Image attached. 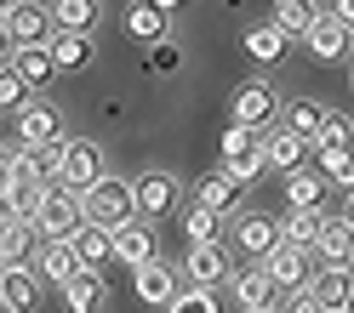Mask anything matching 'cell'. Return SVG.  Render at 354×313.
Wrapping results in <instances>:
<instances>
[{
    "label": "cell",
    "mask_w": 354,
    "mask_h": 313,
    "mask_svg": "<svg viewBox=\"0 0 354 313\" xmlns=\"http://www.w3.org/2000/svg\"><path fill=\"white\" fill-rule=\"evenodd\" d=\"M80 205H86V222H92V228H109V234L143 222L138 216V183H126V176H115V171H109L97 188H86Z\"/></svg>",
    "instance_id": "1"
},
{
    "label": "cell",
    "mask_w": 354,
    "mask_h": 313,
    "mask_svg": "<svg viewBox=\"0 0 354 313\" xmlns=\"http://www.w3.org/2000/svg\"><path fill=\"white\" fill-rule=\"evenodd\" d=\"M0 34H6V52H40L52 46V6H6L0 12Z\"/></svg>",
    "instance_id": "2"
},
{
    "label": "cell",
    "mask_w": 354,
    "mask_h": 313,
    "mask_svg": "<svg viewBox=\"0 0 354 313\" xmlns=\"http://www.w3.org/2000/svg\"><path fill=\"white\" fill-rule=\"evenodd\" d=\"M217 165H223L234 183L252 188L257 171H269V154H263V131H246V125H229L223 131V148H217Z\"/></svg>",
    "instance_id": "3"
},
{
    "label": "cell",
    "mask_w": 354,
    "mask_h": 313,
    "mask_svg": "<svg viewBox=\"0 0 354 313\" xmlns=\"http://www.w3.org/2000/svg\"><path fill=\"white\" fill-rule=\"evenodd\" d=\"M86 228V205L75 188H46L40 194V211H35V234L46 239H75Z\"/></svg>",
    "instance_id": "4"
},
{
    "label": "cell",
    "mask_w": 354,
    "mask_h": 313,
    "mask_svg": "<svg viewBox=\"0 0 354 313\" xmlns=\"http://www.w3.org/2000/svg\"><path fill=\"white\" fill-rule=\"evenodd\" d=\"M229 290H234L240 313H263V307H280V302H286V290L269 279V267H263V262H246V267H234Z\"/></svg>",
    "instance_id": "5"
},
{
    "label": "cell",
    "mask_w": 354,
    "mask_h": 313,
    "mask_svg": "<svg viewBox=\"0 0 354 313\" xmlns=\"http://www.w3.org/2000/svg\"><path fill=\"white\" fill-rule=\"evenodd\" d=\"M12 137L24 143V148H63V143H69V137H63V114H57L52 103H29L24 114H17Z\"/></svg>",
    "instance_id": "6"
},
{
    "label": "cell",
    "mask_w": 354,
    "mask_h": 313,
    "mask_svg": "<svg viewBox=\"0 0 354 313\" xmlns=\"http://www.w3.org/2000/svg\"><path fill=\"white\" fill-rule=\"evenodd\" d=\"M274 114H280V97H274L269 80H240V85H234V125L263 131Z\"/></svg>",
    "instance_id": "7"
},
{
    "label": "cell",
    "mask_w": 354,
    "mask_h": 313,
    "mask_svg": "<svg viewBox=\"0 0 354 313\" xmlns=\"http://www.w3.org/2000/svg\"><path fill=\"white\" fill-rule=\"evenodd\" d=\"M103 176H109V171H103L97 143H86V137H69V143H63V188L86 194V188H97Z\"/></svg>",
    "instance_id": "8"
},
{
    "label": "cell",
    "mask_w": 354,
    "mask_h": 313,
    "mask_svg": "<svg viewBox=\"0 0 354 313\" xmlns=\"http://www.w3.org/2000/svg\"><path fill=\"white\" fill-rule=\"evenodd\" d=\"M234 245H240V256H246V262H269L280 245H286V234H280V222H274V216L246 211V216L234 222Z\"/></svg>",
    "instance_id": "9"
},
{
    "label": "cell",
    "mask_w": 354,
    "mask_h": 313,
    "mask_svg": "<svg viewBox=\"0 0 354 313\" xmlns=\"http://www.w3.org/2000/svg\"><path fill=\"white\" fill-rule=\"evenodd\" d=\"M126 34L143 40V46H166L171 40V6L166 0H138V6H126Z\"/></svg>",
    "instance_id": "10"
},
{
    "label": "cell",
    "mask_w": 354,
    "mask_h": 313,
    "mask_svg": "<svg viewBox=\"0 0 354 313\" xmlns=\"http://www.w3.org/2000/svg\"><path fill=\"white\" fill-rule=\"evenodd\" d=\"M35 274H40V279H52L57 290L69 285V279H80V274H86V262H80V251H75V239H40V251H35Z\"/></svg>",
    "instance_id": "11"
},
{
    "label": "cell",
    "mask_w": 354,
    "mask_h": 313,
    "mask_svg": "<svg viewBox=\"0 0 354 313\" xmlns=\"http://www.w3.org/2000/svg\"><path fill=\"white\" fill-rule=\"evenodd\" d=\"M269 267V279L286 290V296H292V290H308L315 285V251H297V245H280V251L263 262Z\"/></svg>",
    "instance_id": "12"
},
{
    "label": "cell",
    "mask_w": 354,
    "mask_h": 313,
    "mask_svg": "<svg viewBox=\"0 0 354 313\" xmlns=\"http://www.w3.org/2000/svg\"><path fill=\"white\" fill-rule=\"evenodd\" d=\"M263 154H269V171L297 176V171H303V160L315 154V143L297 137V131H286V125H274V131H263Z\"/></svg>",
    "instance_id": "13"
},
{
    "label": "cell",
    "mask_w": 354,
    "mask_h": 313,
    "mask_svg": "<svg viewBox=\"0 0 354 313\" xmlns=\"http://www.w3.org/2000/svg\"><path fill=\"white\" fill-rule=\"evenodd\" d=\"M240 199H246V183H234L223 165L206 171L201 183H194V205H206V211H217V216H234V211H240Z\"/></svg>",
    "instance_id": "14"
},
{
    "label": "cell",
    "mask_w": 354,
    "mask_h": 313,
    "mask_svg": "<svg viewBox=\"0 0 354 313\" xmlns=\"http://www.w3.org/2000/svg\"><path fill=\"white\" fill-rule=\"evenodd\" d=\"M177 194H183V188H177V176H171V171H154V165H149V171L138 176V216H143V222L166 216V211L177 205Z\"/></svg>",
    "instance_id": "15"
},
{
    "label": "cell",
    "mask_w": 354,
    "mask_h": 313,
    "mask_svg": "<svg viewBox=\"0 0 354 313\" xmlns=\"http://www.w3.org/2000/svg\"><path fill=\"white\" fill-rule=\"evenodd\" d=\"M183 274H189L194 285H201V290H212V285L234 279V262H229V251H223V245H189Z\"/></svg>",
    "instance_id": "16"
},
{
    "label": "cell",
    "mask_w": 354,
    "mask_h": 313,
    "mask_svg": "<svg viewBox=\"0 0 354 313\" xmlns=\"http://www.w3.org/2000/svg\"><path fill=\"white\" fill-rule=\"evenodd\" d=\"M326 228H331V211H286L280 216V234H286V245H297V251H320Z\"/></svg>",
    "instance_id": "17"
},
{
    "label": "cell",
    "mask_w": 354,
    "mask_h": 313,
    "mask_svg": "<svg viewBox=\"0 0 354 313\" xmlns=\"http://www.w3.org/2000/svg\"><path fill=\"white\" fill-rule=\"evenodd\" d=\"M131 285H138V296L149 302V307H171L177 296H183V285H177V274L166 262H149V267H138L131 274Z\"/></svg>",
    "instance_id": "18"
},
{
    "label": "cell",
    "mask_w": 354,
    "mask_h": 313,
    "mask_svg": "<svg viewBox=\"0 0 354 313\" xmlns=\"http://www.w3.org/2000/svg\"><path fill=\"white\" fill-rule=\"evenodd\" d=\"M308 57H320V63H337V57H348V29L331 17L326 6H320V17H315V29H308Z\"/></svg>",
    "instance_id": "19"
},
{
    "label": "cell",
    "mask_w": 354,
    "mask_h": 313,
    "mask_svg": "<svg viewBox=\"0 0 354 313\" xmlns=\"http://www.w3.org/2000/svg\"><path fill=\"white\" fill-rule=\"evenodd\" d=\"M115 262H126L131 274L149 267V262H160V256H154V222H131V228L115 234Z\"/></svg>",
    "instance_id": "20"
},
{
    "label": "cell",
    "mask_w": 354,
    "mask_h": 313,
    "mask_svg": "<svg viewBox=\"0 0 354 313\" xmlns=\"http://www.w3.org/2000/svg\"><path fill=\"white\" fill-rule=\"evenodd\" d=\"M35 296H40L35 267H0V302H6V313H29Z\"/></svg>",
    "instance_id": "21"
},
{
    "label": "cell",
    "mask_w": 354,
    "mask_h": 313,
    "mask_svg": "<svg viewBox=\"0 0 354 313\" xmlns=\"http://www.w3.org/2000/svg\"><path fill=\"white\" fill-rule=\"evenodd\" d=\"M6 69H17V80H24L29 92H40V85H52V74H63L52 46H40V52H6Z\"/></svg>",
    "instance_id": "22"
},
{
    "label": "cell",
    "mask_w": 354,
    "mask_h": 313,
    "mask_svg": "<svg viewBox=\"0 0 354 313\" xmlns=\"http://www.w3.org/2000/svg\"><path fill=\"white\" fill-rule=\"evenodd\" d=\"M240 52H246L252 63H263V69H274V63L286 57V34L274 23H252L246 34H240Z\"/></svg>",
    "instance_id": "23"
},
{
    "label": "cell",
    "mask_w": 354,
    "mask_h": 313,
    "mask_svg": "<svg viewBox=\"0 0 354 313\" xmlns=\"http://www.w3.org/2000/svg\"><path fill=\"white\" fill-rule=\"evenodd\" d=\"M326 176L320 171H297L286 176V211H326Z\"/></svg>",
    "instance_id": "24"
},
{
    "label": "cell",
    "mask_w": 354,
    "mask_h": 313,
    "mask_svg": "<svg viewBox=\"0 0 354 313\" xmlns=\"http://www.w3.org/2000/svg\"><path fill=\"white\" fill-rule=\"evenodd\" d=\"M286 131H297V137H308V143H320V131L331 125V108L326 103H315V97H297L292 108H286V120H280Z\"/></svg>",
    "instance_id": "25"
},
{
    "label": "cell",
    "mask_w": 354,
    "mask_h": 313,
    "mask_svg": "<svg viewBox=\"0 0 354 313\" xmlns=\"http://www.w3.org/2000/svg\"><path fill=\"white\" fill-rule=\"evenodd\" d=\"M308 290H315V296L326 302V313H343V307H348V296H354V267H320Z\"/></svg>",
    "instance_id": "26"
},
{
    "label": "cell",
    "mask_w": 354,
    "mask_h": 313,
    "mask_svg": "<svg viewBox=\"0 0 354 313\" xmlns=\"http://www.w3.org/2000/svg\"><path fill=\"white\" fill-rule=\"evenodd\" d=\"M326 267H354V228L343 222V211L331 216V228H326V239H320V251H315Z\"/></svg>",
    "instance_id": "27"
},
{
    "label": "cell",
    "mask_w": 354,
    "mask_h": 313,
    "mask_svg": "<svg viewBox=\"0 0 354 313\" xmlns=\"http://www.w3.org/2000/svg\"><path fill=\"white\" fill-rule=\"evenodd\" d=\"M315 17H320V6H308V0H280L269 23H274V29L286 34V40H308V29H315Z\"/></svg>",
    "instance_id": "28"
},
{
    "label": "cell",
    "mask_w": 354,
    "mask_h": 313,
    "mask_svg": "<svg viewBox=\"0 0 354 313\" xmlns=\"http://www.w3.org/2000/svg\"><path fill=\"white\" fill-rule=\"evenodd\" d=\"M103 290H109V285L92 274V267H86L80 279L63 285V307H69V313H103Z\"/></svg>",
    "instance_id": "29"
},
{
    "label": "cell",
    "mask_w": 354,
    "mask_h": 313,
    "mask_svg": "<svg viewBox=\"0 0 354 313\" xmlns=\"http://www.w3.org/2000/svg\"><path fill=\"white\" fill-rule=\"evenodd\" d=\"M315 171L326 176L331 188L354 194V148H315Z\"/></svg>",
    "instance_id": "30"
},
{
    "label": "cell",
    "mask_w": 354,
    "mask_h": 313,
    "mask_svg": "<svg viewBox=\"0 0 354 313\" xmlns=\"http://www.w3.org/2000/svg\"><path fill=\"white\" fill-rule=\"evenodd\" d=\"M29 245H35V222L29 216H6L0 222V256H6V267H24Z\"/></svg>",
    "instance_id": "31"
},
{
    "label": "cell",
    "mask_w": 354,
    "mask_h": 313,
    "mask_svg": "<svg viewBox=\"0 0 354 313\" xmlns=\"http://www.w3.org/2000/svg\"><path fill=\"white\" fill-rule=\"evenodd\" d=\"M52 57H57L63 74H75V69H86L97 57V40L92 34H52Z\"/></svg>",
    "instance_id": "32"
},
{
    "label": "cell",
    "mask_w": 354,
    "mask_h": 313,
    "mask_svg": "<svg viewBox=\"0 0 354 313\" xmlns=\"http://www.w3.org/2000/svg\"><path fill=\"white\" fill-rule=\"evenodd\" d=\"M52 23H57V34H92L97 29V6L92 0H57Z\"/></svg>",
    "instance_id": "33"
},
{
    "label": "cell",
    "mask_w": 354,
    "mask_h": 313,
    "mask_svg": "<svg viewBox=\"0 0 354 313\" xmlns=\"http://www.w3.org/2000/svg\"><path fill=\"white\" fill-rule=\"evenodd\" d=\"M75 251H80V262L97 274V267H103L109 256H115V234H109V228H92V222H86V228L75 234Z\"/></svg>",
    "instance_id": "34"
},
{
    "label": "cell",
    "mask_w": 354,
    "mask_h": 313,
    "mask_svg": "<svg viewBox=\"0 0 354 313\" xmlns=\"http://www.w3.org/2000/svg\"><path fill=\"white\" fill-rule=\"evenodd\" d=\"M217 222H223L217 211L189 205V211H183V234H189V245H223V239H217Z\"/></svg>",
    "instance_id": "35"
},
{
    "label": "cell",
    "mask_w": 354,
    "mask_h": 313,
    "mask_svg": "<svg viewBox=\"0 0 354 313\" xmlns=\"http://www.w3.org/2000/svg\"><path fill=\"white\" fill-rule=\"evenodd\" d=\"M35 97H29V85L17 80V69H0V108H12V114H24Z\"/></svg>",
    "instance_id": "36"
},
{
    "label": "cell",
    "mask_w": 354,
    "mask_h": 313,
    "mask_svg": "<svg viewBox=\"0 0 354 313\" xmlns=\"http://www.w3.org/2000/svg\"><path fill=\"white\" fill-rule=\"evenodd\" d=\"M166 313H217V290H201V285H189L183 296H177Z\"/></svg>",
    "instance_id": "37"
},
{
    "label": "cell",
    "mask_w": 354,
    "mask_h": 313,
    "mask_svg": "<svg viewBox=\"0 0 354 313\" xmlns=\"http://www.w3.org/2000/svg\"><path fill=\"white\" fill-rule=\"evenodd\" d=\"M315 148H354V125L343 120V114H331V125L320 131V143Z\"/></svg>",
    "instance_id": "38"
},
{
    "label": "cell",
    "mask_w": 354,
    "mask_h": 313,
    "mask_svg": "<svg viewBox=\"0 0 354 313\" xmlns=\"http://www.w3.org/2000/svg\"><path fill=\"white\" fill-rule=\"evenodd\" d=\"M149 69H154V74H177V69H183V52L166 40V46H154V52H149Z\"/></svg>",
    "instance_id": "39"
},
{
    "label": "cell",
    "mask_w": 354,
    "mask_h": 313,
    "mask_svg": "<svg viewBox=\"0 0 354 313\" xmlns=\"http://www.w3.org/2000/svg\"><path fill=\"white\" fill-rule=\"evenodd\" d=\"M280 313H326V302L315 296V290H292V296L280 302Z\"/></svg>",
    "instance_id": "40"
},
{
    "label": "cell",
    "mask_w": 354,
    "mask_h": 313,
    "mask_svg": "<svg viewBox=\"0 0 354 313\" xmlns=\"http://www.w3.org/2000/svg\"><path fill=\"white\" fill-rule=\"evenodd\" d=\"M326 12H331V17H337V23H343V29H354V0H337V6H326Z\"/></svg>",
    "instance_id": "41"
},
{
    "label": "cell",
    "mask_w": 354,
    "mask_h": 313,
    "mask_svg": "<svg viewBox=\"0 0 354 313\" xmlns=\"http://www.w3.org/2000/svg\"><path fill=\"white\" fill-rule=\"evenodd\" d=\"M343 222H348V228H354V194L343 199Z\"/></svg>",
    "instance_id": "42"
},
{
    "label": "cell",
    "mask_w": 354,
    "mask_h": 313,
    "mask_svg": "<svg viewBox=\"0 0 354 313\" xmlns=\"http://www.w3.org/2000/svg\"><path fill=\"white\" fill-rule=\"evenodd\" d=\"M343 313H354V296H348V307H343Z\"/></svg>",
    "instance_id": "43"
},
{
    "label": "cell",
    "mask_w": 354,
    "mask_h": 313,
    "mask_svg": "<svg viewBox=\"0 0 354 313\" xmlns=\"http://www.w3.org/2000/svg\"><path fill=\"white\" fill-rule=\"evenodd\" d=\"M263 313H280V307H263Z\"/></svg>",
    "instance_id": "44"
}]
</instances>
